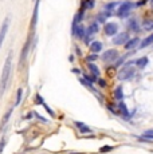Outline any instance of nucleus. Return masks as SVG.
<instances>
[{
	"label": "nucleus",
	"mask_w": 153,
	"mask_h": 154,
	"mask_svg": "<svg viewBox=\"0 0 153 154\" xmlns=\"http://www.w3.org/2000/svg\"><path fill=\"white\" fill-rule=\"evenodd\" d=\"M104 32L108 36H116L118 32V24L117 23H106L104 27Z\"/></svg>",
	"instance_id": "7"
},
{
	"label": "nucleus",
	"mask_w": 153,
	"mask_h": 154,
	"mask_svg": "<svg viewBox=\"0 0 153 154\" xmlns=\"http://www.w3.org/2000/svg\"><path fill=\"white\" fill-rule=\"evenodd\" d=\"M142 28L145 31H153V20L151 19H146L142 22Z\"/></svg>",
	"instance_id": "23"
},
{
	"label": "nucleus",
	"mask_w": 153,
	"mask_h": 154,
	"mask_svg": "<svg viewBox=\"0 0 153 154\" xmlns=\"http://www.w3.org/2000/svg\"><path fill=\"white\" fill-rule=\"evenodd\" d=\"M22 98H23V90H22V88H19V90L16 91V100H15V106H19L20 103H22Z\"/></svg>",
	"instance_id": "26"
},
{
	"label": "nucleus",
	"mask_w": 153,
	"mask_h": 154,
	"mask_svg": "<svg viewBox=\"0 0 153 154\" xmlns=\"http://www.w3.org/2000/svg\"><path fill=\"white\" fill-rule=\"evenodd\" d=\"M11 67H12V51H10V54H8L7 59H5L4 67H3V71H2V79H0V98L4 95L5 90H7L8 81H10V76H11Z\"/></svg>",
	"instance_id": "1"
},
{
	"label": "nucleus",
	"mask_w": 153,
	"mask_h": 154,
	"mask_svg": "<svg viewBox=\"0 0 153 154\" xmlns=\"http://www.w3.org/2000/svg\"><path fill=\"white\" fill-rule=\"evenodd\" d=\"M98 32V23H92L87 28V36H92L93 34H97Z\"/></svg>",
	"instance_id": "21"
},
{
	"label": "nucleus",
	"mask_w": 153,
	"mask_h": 154,
	"mask_svg": "<svg viewBox=\"0 0 153 154\" xmlns=\"http://www.w3.org/2000/svg\"><path fill=\"white\" fill-rule=\"evenodd\" d=\"M4 146H5V140L3 138L2 141H0V154L3 153V150H4Z\"/></svg>",
	"instance_id": "33"
},
{
	"label": "nucleus",
	"mask_w": 153,
	"mask_h": 154,
	"mask_svg": "<svg viewBox=\"0 0 153 154\" xmlns=\"http://www.w3.org/2000/svg\"><path fill=\"white\" fill-rule=\"evenodd\" d=\"M12 111H14V109H10V110H8V111L4 114V117H3V119H2V122H0V131H3V130H4V127L7 126L8 121H10L11 115H12Z\"/></svg>",
	"instance_id": "12"
},
{
	"label": "nucleus",
	"mask_w": 153,
	"mask_h": 154,
	"mask_svg": "<svg viewBox=\"0 0 153 154\" xmlns=\"http://www.w3.org/2000/svg\"><path fill=\"white\" fill-rule=\"evenodd\" d=\"M82 4L85 5L86 10H92V8H94V5H95V0H83Z\"/></svg>",
	"instance_id": "24"
},
{
	"label": "nucleus",
	"mask_w": 153,
	"mask_h": 154,
	"mask_svg": "<svg viewBox=\"0 0 153 154\" xmlns=\"http://www.w3.org/2000/svg\"><path fill=\"white\" fill-rule=\"evenodd\" d=\"M102 50V43L98 42V40H95V42L90 43V51H92V54H98V52H101Z\"/></svg>",
	"instance_id": "13"
},
{
	"label": "nucleus",
	"mask_w": 153,
	"mask_h": 154,
	"mask_svg": "<svg viewBox=\"0 0 153 154\" xmlns=\"http://www.w3.org/2000/svg\"><path fill=\"white\" fill-rule=\"evenodd\" d=\"M98 85L101 86V87H105V86H106V82H105L104 79H98Z\"/></svg>",
	"instance_id": "34"
},
{
	"label": "nucleus",
	"mask_w": 153,
	"mask_h": 154,
	"mask_svg": "<svg viewBox=\"0 0 153 154\" xmlns=\"http://www.w3.org/2000/svg\"><path fill=\"white\" fill-rule=\"evenodd\" d=\"M39 3L40 0H35V7H34V12H32V17H31V24H30V31L31 35L28 38H34L35 35V28H36V23H38V12H39Z\"/></svg>",
	"instance_id": "4"
},
{
	"label": "nucleus",
	"mask_w": 153,
	"mask_h": 154,
	"mask_svg": "<svg viewBox=\"0 0 153 154\" xmlns=\"http://www.w3.org/2000/svg\"><path fill=\"white\" fill-rule=\"evenodd\" d=\"M114 98L117 100H121L123 99V93H122V87L121 86H118V87H116V90H114Z\"/></svg>",
	"instance_id": "22"
},
{
	"label": "nucleus",
	"mask_w": 153,
	"mask_h": 154,
	"mask_svg": "<svg viewBox=\"0 0 153 154\" xmlns=\"http://www.w3.org/2000/svg\"><path fill=\"white\" fill-rule=\"evenodd\" d=\"M136 7V4H133L132 2H123L120 4V7H118V10H117V16L118 17H121V19H123V17H128L129 16V14H130V11H132V8H134Z\"/></svg>",
	"instance_id": "2"
},
{
	"label": "nucleus",
	"mask_w": 153,
	"mask_h": 154,
	"mask_svg": "<svg viewBox=\"0 0 153 154\" xmlns=\"http://www.w3.org/2000/svg\"><path fill=\"white\" fill-rule=\"evenodd\" d=\"M117 5H120L118 3H114V2H113V3H109V4L105 5V11H106V12H109V14H111V11H113L114 8L117 7Z\"/></svg>",
	"instance_id": "27"
},
{
	"label": "nucleus",
	"mask_w": 153,
	"mask_h": 154,
	"mask_svg": "<svg viewBox=\"0 0 153 154\" xmlns=\"http://www.w3.org/2000/svg\"><path fill=\"white\" fill-rule=\"evenodd\" d=\"M151 44H153V34L152 35H149L146 39H144L142 42L140 43V48H145V47H148V46H151Z\"/></svg>",
	"instance_id": "20"
},
{
	"label": "nucleus",
	"mask_w": 153,
	"mask_h": 154,
	"mask_svg": "<svg viewBox=\"0 0 153 154\" xmlns=\"http://www.w3.org/2000/svg\"><path fill=\"white\" fill-rule=\"evenodd\" d=\"M87 67H89V70H90V72H92V75H94V76H97V78H98V76H99V72H101V71H99V69H98V66H95L94 63H89V64H87Z\"/></svg>",
	"instance_id": "19"
},
{
	"label": "nucleus",
	"mask_w": 153,
	"mask_h": 154,
	"mask_svg": "<svg viewBox=\"0 0 153 154\" xmlns=\"http://www.w3.org/2000/svg\"><path fill=\"white\" fill-rule=\"evenodd\" d=\"M113 149H114V146H108L106 145V146H102L101 149H99V152L101 153H108V152H111Z\"/></svg>",
	"instance_id": "32"
},
{
	"label": "nucleus",
	"mask_w": 153,
	"mask_h": 154,
	"mask_svg": "<svg viewBox=\"0 0 153 154\" xmlns=\"http://www.w3.org/2000/svg\"><path fill=\"white\" fill-rule=\"evenodd\" d=\"M117 110H118L120 115H122V118H125V119H129L130 118V112H129L128 107H126V105L122 102H118V105H117Z\"/></svg>",
	"instance_id": "10"
},
{
	"label": "nucleus",
	"mask_w": 153,
	"mask_h": 154,
	"mask_svg": "<svg viewBox=\"0 0 153 154\" xmlns=\"http://www.w3.org/2000/svg\"><path fill=\"white\" fill-rule=\"evenodd\" d=\"M117 58H118V51H117V50H106V51L102 54V60L106 62V63L117 60Z\"/></svg>",
	"instance_id": "6"
},
{
	"label": "nucleus",
	"mask_w": 153,
	"mask_h": 154,
	"mask_svg": "<svg viewBox=\"0 0 153 154\" xmlns=\"http://www.w3.org/2000/svg\"><path fill=\"white\" fill-rule=\"evenodd\" d=\"M74 123H75V126L79 129V131L83 133V134H87V133H92V129H90V127H87L86 125H85V123L78 122V121H76V122H74Z\"/></svg>",
	"instance_id": "17"
},
{
	"label": "nucleus",
	"mask_w": 153,
	"mask_h": 154,
	"mask_svg": "<svg viewBox=\"0 0 153 154\" xmlns=\"http://www.w3.org/2000/svg\"><path fill=\"white\" fill-rule=\"evenodd\" d=\"M71 154H82V153H71Z\"/></svg>",
	"instance_id": "36"
},
{
	"label": "nucleus",
	"mask_w": 153,
	"mask_h": 154,
	"mask_svg": "<svg viewBox=\"0 0 153 154\" xmlns=\"http://www.w3.org/2000/svg\"><path fill=\"white\" fill-rule=\"evenodd\" d=\"M97 60V54H92L89 56H86V62L87 63H93V62Z\"/></svg>",
	"instance_id": "31"
},
{
	"label": "nucleus",
	"mask_w": 153,
	"mask_h": 154,
	"mask_svg": "<svg viewBox=\"0 0 153 154\" xmlns=\"http://www.w3.org/2000/svg\"><path fill=\"white\" fill-rule=\"evenodd\" d=\"M10 23H11V16L7 15L5 19L3 20L2 27H0V48H2V44L4 42V38H5V34H7V31H8V27H10Z\"/></svg>",
	"instance_id": "5"
},
{
	"label": "nucleus",
	"mask_w": 153,
	"mask_h": 154,
	"mask_svg": "<svg viewBox=\"0 0 153 154\" xmlns=\"http://www.w3.org/2000/svg\"><path fill=\"white\" fill-rule=\"evenodd\" d=\"M128 27L130 31H134V32H138L140 31V26H138V22L136 19H130L128 22Z\"/></svg>",
	"instance_id": "16"
},
{
	"label": "nucleus",
	"mask_w": 153,
	"mask_h": 154,
	"mask_svg": "<svg viewBox=\"0 0 153 154\" xmlns=\"http://www.w3.org/2000/svg\"><path fill=\"white\" fill-rule=\"evenodd\" d=\"M71 71H73V72H75V74H79V70L78 69H73Z\"/></svg>",
	"instance_id": "35"
},
{
	"label": "nucleus",
	"mask_w": 153,
	"mask_h": 154,
	"mask_svg": "<svg viewBox=\"0 0 153 154\" xmlns=\"http://www.w3.org/2000/svg\"><path fill=\"white\" fill-rule=\"evenodd\" d=\"M129 42V34L128 32H121V34H117L113 39V43L120 46V44H126Z\"/></svg>",
	"instance_id": "8"
},
{
	"label": "nucleus",
	"mask_w": 153,
	"mask_h": 154,
	"mask_svg": "<svg viewBox=\"0 0 153 154\" xmlns=\"http://www.w3.org/2000/svg\"><path fill=\"white\" fill-rule=\"evenodd\" d=\"M79 82H81V83L83 85V86H86L87 88H93V85L90 83V82L87 81V79H85V78H81V79H79Z\"/></svg>",
	"instance_id": "30"
},
{
	"label": "nucleus",
	"mask_w": 153,
	"mask_h": 154,
	"mask_svg": "<svg viewBox=\"0 0 153 154\" xmlns=\"http://www.w3.org/2000/svg\"><path fill=\"white\" fill-rule=\"evenodd\" d=\"M73 34V36H75L76 39H79V40H85V38H86V35H87V28H85L83 26H81L79 24L78 27L75 28V31L74 32H71Z\"/></svg>",
	"instance_id": "9"
},
{
	"label": "nucleus",
	"mask_w": 153,
	"mask_h": 154,
	"mask_svg": "<svg viewBox=\"0 0 153 154\" xmlns=\"http://www.w3.org/2000/svg\"><path fill=\"white\" fill-rule=\"evenodd\" d=\"M134 74H136V69L132 67V66H126L125 64V66L118 71L117 78H118L120 81H130V79L134 76Z\"/></svg>",
	"instance_id": "3"
},
{
	"label": "nucleus",
	"mask_w": 153,
	"mask_h": 154,
	"mask_svg": "<svg viewBox=\"0 0 153 154\" xmlns=\"http://www.w3.org/2000/svg\"><path fill=\"white\" fill-rule=\"evenodd\" d=\"M142 138H144V140L153 141V129H151V130H146V131H144V133H142Z\"/></svg>",
	"instance_id": "25"
},
{
	"label": "nucleus",
	"mask_w": 153,
	"mask_h": 154,
	"mask_svg": "<svg viewBox=\"0 0 153 154\" xmlns=\"http://www.w3.org/2000/svg\"><path fill=\"white\" fill-rule=\"evenodd\" d=\"M30 43H31V38H28L27 42H26V43H24V46H23L22 56H20V66H22V64L24 63L26 58H27V52H28V48H30Z\"/></svg>",
	"instance_id": "11"
},
{
	"label": "nucleus",
	"mask_w": 153,
	"mask_h": 154,
	"mask_svg": "<svg viewBox=\"0 0 153 154\" xmlns=\"http://www.w3.org/2000/svg\"><path fill=\"white\" fill-rule=\"evenodd\" d=\"M149 63V59L146 58V56H142V58H138L134 60V64H137V67H140V69H144V67H146V64Z\"/></svg>",
	"instance_id": "15"
},
{
	"label": "nucleus",
	"mask_w": 153,
	"mask_h": 154,
	"mask_svg": "<svg viewBox=\"0 0 153 154\" xmlns=\"http://www.w3.org/2000/svg\"><path fill=\"white\" fill-rule=\"evenodd\" d=\"M109 12H105V14H99L98 15V22H102V23H105V20L108 19V16H109Z\"/></svg>",
	"instance_id": "29"
},
{
	"label": "nucleus",
	"mask_w": 153,
	"mask_h": 154,
	"mask_svg": "<svg viewBox=\"0 0 153 154\" xmlns=\"http://www.w3.org/2000/svg\"><path fill=\"white\" fill-rule=\"evenodd\" d=\"M35 102H36V105H42V106H43V107H45V109H46V110H47V111H48V112H50V115H54V111H52V110H51V109H50V107H48V106H47V105H46V103H45V100H43V98H42V97H40V95H39V94H38V95H36V97H35Z\"/></svg>",
	"instance_id": "14"
},
{
	"label": "nucleus",
	"mask_w": 153,
	"mask_h": 154,
	"mask_svg": "<svg viewBox=\"0 0 153 154\" xmlns=\"http://www.w3.org/2000/svg\"><path fill=\"white\" fill-rule=\"evenodd\" d=\"M83 78L87 79V81H89L92 85L95 83V82H98V81H97V76H94V75H83Z\"/></svg>",
	"instance_id": "28"
},
{
	"label": "nucleus",
	"mask_w": 153,
	"mask_h": 154,
	"mask_svg": "<svg viewBox=\"0 0 153 154\" xmlns=\"http://www.w3.org/2000/svg\"><path fill=\"white\" fill-rule=\"evenodd\" d=\"M138 43H140V39H138V38H133V39H129V42L125 44V48H126V50H132V48H134V47H136Z\"/></svg>",
	"instance_id": "18"
}]
</instances>
